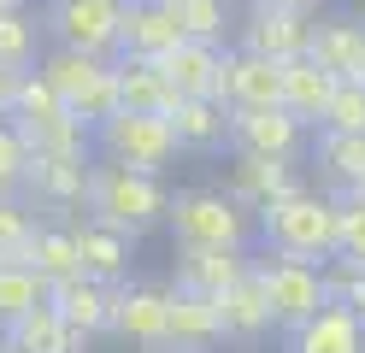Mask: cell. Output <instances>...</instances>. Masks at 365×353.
Masks as SVG:
<instances>
[{
	"label": "cell",
	"mask_w": 365,
	"mask_h": 353,
	"mask_svg": "<svg viewBox=\"0 0 365 353\" xmlns=\"http://www.w3.org/2000/svg\"><path fill=\"white\" fill-rule=\"evenodd\" d=\"M230 329H224V306L212 295H189V289H171V353H207L218 347Z\"/></svg>",
	"instance_id": "cell-15"
},
{
	"label": "cell",
	"mask_w": 365,
	"mask_h": 353,
	"mask_svg": "<svg viewBox=\"0 0 365 353\" xmlns=\"http://www.w3.org/2000/svg\"><path fill=\"white\" fill-rule=\"evenodd\" d=\"M336 259L365 265V195L359 188H341L336 195Z\"/></svg>",
	"instance_id": "cell-32"
},
{
	"label": "cell",
	"mask_w": 365,
	"mask_h": 353,
	"mask_svg": "<svg viewBox=\"0 0 365 353\" xmlns=\"http://www.w3.org/2000/svg\"><path fill=\"white\" fill-rule=\"evenodd\" d=\"M254 271L271 295V318L283 329H301L318 306L330 300V282H324V265H312V259H294V253H277L271 247L265 259H254Z\"/></svg>",
	"instance_id": "cell-6"
},
{
	"label": "cell",
	"mask_w": 365,
	"mask_h": 353,
	"mask_svg": "<svg viewBox=\"0 0 365 353\" xmlns=\"http://www.w3.org/2000/svg\"><path fill=\"white\" fill-rule=\"evenodd\" d=\"M218 306H224V329L230 336H259V329H271L277 318H271V295H265V282H259V271H247V277H236L230 289L218 295Z\"/></svg>",
	"instance_id": "cell-26"
},
{
	"label": "cell",
	"mask_w": 365,
	"mask_h": 353,
	"mask_svg": "<svg viewBox=\"0 0 365 353\" xmlns=\"http://www.w3.org/2000/svg\"><path fill=\"white\" fill-rule=\"evenodd\" d=\"M242 47L247 53H265V59H307L312 47V12H289V6H265V0H254V12L242 18Z\"/></svg>",
	"instance_id": "cell-10"
},
{
	"label": "cell",
	"mask_w": 365,
	"mask_h": 353,
	"mask_svg": "<svg viewBox=\"0 0 365 353\" xmlns=\"http://www.w3.org/2000/svg\"><path fill=\"white\" fill-rule=\"evenodd\" d=\"M18 77H24V71L0 65V118H12V94H18Z\"/></svg>",
	"instance_id": "cell-37"
},
{
	"label": "cell",
	"mask_w": 365,
	"mask_h": 353,
	"mask_svg": "<svg viewBox=\"0 0 365 353\" xmlns=\"http://www.w3.org/2000/svg\"><path fill=\"white\" fill-rule=\"evenodd\" d=\"M171 6H177V24H182L189 41L224 47V30H230V6H224V0H171Z\"/></svg>",
	"instance_id": "cell-33"
},
{
	"label": "cell",
	"mask_w": 365,
	"mask_h": 353,
	"mask_svg": "<svg viewBox=\"0 0 365 353\" xmlns=\"http://www.w3.org/2000/svg\"><path fill=\"white\" fill-rule=\"evenodd\" d=\"M59 118H71V106L59 101V88L41 77V71H24V77H18V94H12V124L18 130H41V124H59Z\"/></svg>",
	"instance_id": "cell-29"
},
{
	"label": "cell",
	"mask_w": 365,
	"mask_h": 353,
	"mask_svg": "<svg viewBox=\"0 0 365 353\" xmlns=\"http://www.w3.org/2000/svg\"><path fill=\"white\" fill-rule=\"evenodd\" d=\"M30 265L48 277V282H65V277H83V247H77V224H36L30 235Z\"/></svg>",
	"instance_id": "cell-27"
},
{
	"label": "cell",
	"mask_w": 365,
	"mask_h": 353,
	"mask_svg": "<svg viewBox=\"0 0 365 353\" xmlns=\"http://www.w3.org/2000/svg\"><path fill=\"white\" fill-rule=\"evenodd\" d=\"M48 295H53V282L30 259H0V329L36 312V306H48Z\"/></svg>",
	"instance_id": "cell-28"
},
{
	"label": "cell",
	"mask_w": 365,
	"mask_h": 353,
	"mask_svg": "<svg viewBox=\"0 0 365 353\" xmlns=\"http://www.w3.org/2000/svg\"><path fill=\"white\" fill-rule=\"evenodd\" d=\"M171 130L189 153H212L230 141V106L212 101V94H195V101H177L171 106Z\"/></svg>",
	"instance_id": "cell-24"
},
{
	"label": "cell",
	"mask_w": 365,
	"mask_h": 353,
	"mask_svg": "<svg viewBox=\"0 0 365 353\" xmlns=\"http://www.w3.org/2000/svg\"><path fill=\"white\" fill-rule=\"evenodd\" d=\"M30 165H36V153H30L24 130H18L12 118H0V195H24Z\"/></svg>",
	"instance_id": "cell-34"
},
{
	"label": "cell",
	"mask_w": 365,
	"mask_h": 353,
	"mask_svg": "<svg viewBox=\"0 0 365 353\" xmlns=\"http://www.w3.org/2000/svg\"><path fill=\"white\" fill-rule=\"evenodd\" d=\"M88 165L83 153L77 159H36L30 165V183H24V200L30 206H48V212H71V206H83V195H88Z\"/></svg>",
	"instance_id": "cell-16"
},
{
	"label": "cell",
	"mask_w": 365,
	"mask_h": 353,
	"mask_svg": "<svg viewBox=\"0 0 365 353\" xmlns=\"http://www.w3.org/2000/svg\"><path fill=\"white\" fill-rule=\"evenodd\" d=\"M41 77L59 88V101L71 106V118H83L88 130L124 106V94H118V59H112V53H77V47H53V53L41 59Z\"/></svg>",
	"instance_id": "cell-3"
},
{
	"label": "cell",
	"mask_w": 365,
	"mask_h": 353,
	"mask_svg": "<svg viewBox=\"0 0 365 353\" xmlns=\"http://www.w3.org/2000/svg\"><path fill=\"white\" fill-rule=\"evenodd\" d=\"M130 242L135 235L124 230H112V224H95V218H83L77 224V247H83V277H95V282H118L130 277Z\"/></svg>",
	"instance_id": "cell-23"
},
{
	"label": "cell",
	"mask_w": 365,
	"mask_h": 353,
	"mask_svg": "<svg viewBox=\"0 0 365 353\" xmlns=\"http://www.w3.org/2000/svg\"><path fill=\"white\" fill-rule=\"evenodd\" d=\"M289 353H365V312H354V306L341 300H324L318 312L289 329Z\"/></svg>",
	"instance_id": "cell-13"
},
{
	"label": "cell",
	"mask_w": 365,
	"mask_h": 353,
	"mask_svg": "<svg viewBox=\"0 0 365 353\" xmlns=\"http://www.w3.org/2000/svg\"><path fill=\"white\" fill-rule=\"evenodd\" d=\"M130 0H48L41 6V30L53 47H77V53H118Z\"/></svg>",
	"instance_id": "cell-7"
},
{
	"label": "cell",
	"mask_w": 365,
	"mask_h": 353,
	"mask_svg": "<svg viewBox=\"0 0 365 353\" xmlns=\"http://www.w3.org/2000/svg\"><path fill=\"white\" fill-rule=\"evenodd\" d=\"M159 65H165V83L177 88V101H195V94H212V101H218L224 47H212V41H177Z\"/></svg>",
	"instance_id": "cell-17"
},
{
	"label": "cell",
	"mask_w": 365,
	"mask_h": 353,
	"mask_svg": "<svg viewBox=\"0 0 365 353\" xmlns=\"http://www.w3.org/2000/svg\"><path fill=\"white\" fill-rule=\"evenodd\" d=\"M182 36L177 24V6L171 0H130L124 6V30H118V53H135V59H165Z\"/></svg>",
	"instance_id": "cell-12"
},
{
	"label": "cell",
	"mask_w": 365,
	"mask_h": 353,
	"mask_svg": "<svg viewBox=\"0 0 365 353\" xmlns=\"http://www.w3.org/2000/svg\"><path fill=\"white\" fill-rule=\"evenodd\" d=\"M265 6H289V12H318V0H265Z\"/></svg>",
	"instance_id": "cell-38"
},
{
	"label": "cell",
	"mask_w": 365,
	"mask_h": 353,
	"mask_svg": "<svg viewBox=\"0 0 365 353\" xmlns=\"http://www.w3.org/2000/svg\"><path fill=\"white\" fill-rule=\"evenodd\" d=\"M307 141V124L289 106H230V148L259 159H294Z\"/></svg>",
	"instance_id": "cell-8"
},
{
	"label": "cell",
	"mask_w": 365,
	"mask_h": 353,
	"mask_svg": "<svg viewBox=\"0 0 365 353\" xmlns=\"http://www.w3.org/2000/svg\"><path fill=\"white\" fill-rule=\"evenodd\" d=\"M359 195H365V183H359Z\"/></svg>",
	"instance_id": "cell-41"
},
{
	"label": "cell",
	"mask_w": 365,
	"mask_h": 353,
	"mask_svg": "<svg viewBox=\"0 0 365 353\" xmlns=\"http://www.w3.org/2000/svg\"><path fill=\"white\" fill-rule=\"evenodd\" d=\"M318 171L336 188H359L365 183V135H341V130H318Z\"/></svg>",
	"instance_id": "cell-30"
},
{
	"label": "cell",
	"mask_w": 365,
	"mask_h": 353,
	"mask_svg": "<svg viewBox=\"0 0 365 353\" xmlns=\"http://www.w3.org/2000/svg\"><path fill=\"white\" fill-rule=\"evenodd\" d=\"M88 218L95 224H112L124 235H148L153 224L171 218V195L159 188L153 171H135V165H118V159H101L95 171H88Z\"/></svg>",
	"instance_id": "cell-1"
},
{
	"label": "cell",
	"mask_w": 365,
	"mask_h": 353,
	"mask_svg": "<svg viewBox=\"0 0 365 353\" xmlns=\"http://www.w3.org/2000/svg\"><path fill=\"white\" fill-rule=\"evenodd\" d=\"M259 235L265 247L294 253V259H336V200L330 195H312V188H294V195L271 200L259 212Z\"/></svg>",
	"instance_id": "cell-2"
},
{
	"label": "cell",
	"mask_w": 365,
	"mask_h": 353,
	"mask_svg": "<svg viewBox=\"0 0 365 353\" xmlns=\"http://www.w3.org/2000/svg\"><path fill=\"white\" fill-rule=\"evenodd\" d=\"M247 271H254L247 247H177V289H189V295H212L218 300Z\"/></svg>",
	"instance_id": "cell-14"
},
{
	"label": "cell",
	"mask_w": 365,
	"mask_h": 353,
	"mask_svg": "<svg viewBox=\"0 0 365 353\" xmlns=\"http://www.w3.org/2000/svg\"><path fill=\"white\" fill-rule=\"evenodd\" d=\"M171 242L177 247H247V206L230 188H182L171 195Z\"/></svg>",
	"instance_id": "cell-4"
},
{
	"label": "cell",
	"mask_w": 365,
	"mask_h": 353,
	"mask_svg": "<svg viewBox=\"0 0 365 353\" xmlns=\"http://www.w3.org/2000/svg\"><path fill=\"white\" fill-rule=\"evenodd\" d=\"M294 165L289 159H259V153H236V171H230V195L247 206V212H265L271 200L294 195Z\"/></svg>",
	"instance_id": "cell-18"
},
{
	"label": "cell",
	"mask_w": 365,
	"mask_h": 353,
	"mask_svg": "<svg viewBox=\"0 0 365 353\" xmlns=\"http://www.w3.org/2000/svg\"><path fill=\"white\" fill-rule=\"evenodd\" d=\"M95 148L101 159H118V165H135V171H165V165L182 153V141L171 130V112H135V106H118L112 118L95 124Z\"/></svg>",
	"instance_id": "cell-5"
},
{
	"label": "cell",
	"mask_w": 365,
	"mask_h": 353,
	"mask_svg": "<svg viewBox=\"0 0 365 353\" xmlns=\"http://www.w3.org/2000/svg\"><path fill=\"white\" fill-rule=\"evenodd\" d=\"M318 130H341V135H365V77H341L336 83V101L324 112Z\"/></svg>",
	"instance_id": "cell-36"
},
{
	"label": "cell",
	"mask_w": 365,
	"mask_h": 353,
	"mask_svg": "<svg viewBox=\"0 0 365 353\" xmlns=\"http://www.w3.org/2000/svg\"><path fill=\"white\" fill-rule=\"evenodd\" d=\"M36 235V206L24 195H0V259H24Z\"/></svg>",
	"instance_id": "cell-35"
},
{
	"label": "cell",
	"mask_w": 365,
	"mask_h": 353,
	"mask_svg": "<svg viewBox=\"0 0 365 353\" xmlns=\"http://www.w3.org/2000/svg\"><path fill=\"white\" fill-rule=\"evenodd\" d=\"M307 53L336 77H365V24L359 18H318Z\"/></svg>",
	"instance_id": "cell-22"
},
{
	"label": "cell",
	"mask_w": 365,
	"mask_h": 353,
	"mask_svg": "<svg viewBox=\"0 0 365 353\" xmlns=\"http://www.w3.org/2000/svg\"><path fill=\"white\" fill-rule=\"evenodd\" d=\"M77 342H83V336L59 318V306H53V300L0 329V353H77Z\"/></svg>",
	"instance_id": "cell-21"
},
{
	"label": "cell",
	"mask_w": 365,
	"mask_h": 353,
	"mask_svg": "<svg viewBox=\"0 0 365 353\" xmlns=\"http://www.w3.org/2000/svg\"><path fill=\"white\" fill-rule=\"evenodd\" d=\"M0 6H12V0H0Z\"/></svg>",
	"instance_id": "cell-40"
},
{
	"label": "cell",
	"mask_w": 365,
	"mask_h": 353,
	"mask_svg": "<svg viewBox=\"0 0 365 353\" xmlns=\"http://www.w3.org/2000/svg\"><path fill=\"white\" fill-rule=\"evenodd\" d=\"M112 59H118L124 106H135V112H171L177 106V88L165 83V65L159 59H135V53H112Z\"/></svg>",
	"instance_id": "cell-25"
},
{
	"label": "cell",
	"mask_w": 365,
	"mask_h": 353,
	"mask_svg": "<svg viewBox=\"0 0 365 353\" xmlns=\"http://www.w3.org/2000/svg\"><path fill=\"white\" fill-rule=\"evenodd\" d=\"M153 353H171V347H153Z\"/></svg>",
	"instance_id": "cell-39"
},
{
	"label": "cell",
	"mask_w": 365,
	"mask_h": 353,
	"mask_svg": "<svg viewBox=\"0 0 365 353\" xmlns=\"http://www.w3.org/2000/svg\"><path fill=\"white\" fill-rule=\"evenodd\" d=\"M59 306V318L77 329V336H101V329H112V282H95V277H65L53 282V295Z\"/></svg>",
	"instance_id": "cell-20"
},
{
	"label": "cell",
	"mask_w": 365,
	"mask_h": 353,
	"mask_svg": "<svg viewBox=\"0 0 365 353\" xmlns=\"http://www.w3.org/2000/svg\"><path fill=\"white\" fill-rule=\"evenodd\" d=\"M336 71H324L312 53L307 59H289L283 65V106L301 118V124H324V112H330V101H336Z\"/></svg>",
	"instance_id": "cell-19"
},
{
	"label": "cell",
	"mask_w": 365,
	"mask_h": 353,
	"mask_svg": "<svg viewBox=\"0 0 365 353\" xmlns=\"http://www.w3.org/2000/svg\"><path fill=\"white\" fill-rule=\"evenodd\" d=\"M112 329L124 342L165 347L171 342V289H159V282H118L112 289Z\"/></svg>",
	"instance_id": "cell-9"
},
{
	"label": "cell",
	"mask_w": 365,
	"mask_h": 353,
	"mask_svg": "<svg viewBox=\"0 0 365 353\" xmlns=\"http://www.w3.org/2000/svg\"><path fill=\"white\" fill-rule=\"evenodd\" d=\"M36 36H41V18L24 12V0L0 6V65L30 71V65H36Z\"/></svg>",
	"instance_id": "cell-31"
},
{
	"label": "cell",
	"mask_w": 365,
	"mask_h": 353,
	"mask_svg": "<svg viewBox=\"0 0 365 353\" xmlns=\"http://www.w3.org/2000/svg\"><path fill=\"white\" fill-rule=\"evenodd\" d=\"M224 106H283V65L247 47H224V77H218Z\"/></svg>",
	"instance_id": "cell-11"
}]
</instances>
